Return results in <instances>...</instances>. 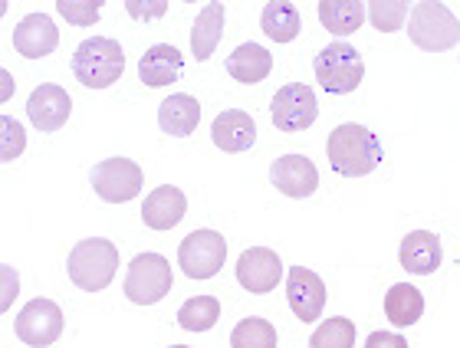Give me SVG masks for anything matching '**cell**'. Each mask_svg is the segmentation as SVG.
<instances>
[{
	"instance_id": "d6986e66",
	"label": "cell",
	"mask_w": 460,
	"mask_h": 348,
	"mask_svg": "<svg viewBox=\"0 0 460 348\" xmlns=\"http://www.w3.org/2000/svg\"><path fill=\"white\" fill-rule=\"evenodd\" d=\"M441 237L431 231H411L402 240V250H398L402 266L414 276H431L441 266Z\"/></svg>"
},
{
	"instance_id": "3957f363",
	"label": "cell",
	"mask_w": 460,
	"mask_h": 348,
	"mask_svg": "<svg viewBox=\"0 0 460 348\" xmlns=\"http://www.w3.org/2000/svg\"><path fill=\"white\" fill-rule=\"evenodd\" d=\"M73 76L83 83L86 89H109L119 83L125 69V53L122 47L109 37H89L83 39L69 59Z\"/></svg>"
},
{
	"instance_id": "f546056e",
	"label": "cell",
	"mask_w": 460,
	"mask_h": 348,
	"mask_svg": "<svg viewBox=\"0 0 460 348\" xmlns=\"http://www.w3.org/2000/svg\"><path fill=\"white\" fill-rule=\"evenodd\" d=\"M99 0H57L59 17L73 23V27H93L99 20Z\"/></svg>"
},
{
	"instance_id": "4316f807",
	"label": "cell",
	"mask_w": 460,
	"mask_h": 348,
	"mask_svg": "<svg viewBox=\"0 0 460 348\" xmlns=\"http://www.w3.org/2000/svg\"><path fill=\"white\" fill-rule=\"evenodd\" d=\"M230 348H277V329H273V322L250 316V319L234 326Z\"/></svg>"
},
{
	"instance_id": "ac0fdd59",
	"label": "cell",
	"mask_w": 460,
	"mask_h": 348,
	"mask_svg": "<svg viewBox=\"0 0 460 348\" xmlns=\"http://www.w3.org/2000/svg\"><path fill=\"white\" fill-rule=\"evenodd\" d=\"M184 211H188V197H184L181 187L162 184V187H155V191L145 197L142 221H145V227H152V231H172V227H178V223L184 221Z\"/></svg>"
},
{
	"instance_id": "6da1fadb",
	"label": "cell",
	"mask_w": 460,
	"mask_h": 348,
	"mask_svg": "<svg viewBox=\"0 0 460 348\" xmlns=\"http://www.w3.org/2000/svg\"><path fill=\"white\" fill-rule=\"evenodd\" d=\"M326 158L332 171L342 178H365L382 165L385 152L372 128L358 126V122H345V126L332 128V135L326 142Z\"/></svg>"
},
{
	"instance_id": "8992f818",
	"label": "cell",
	"mask_w": 460,
	"mask_h": 348,
	"mask_svg": "<svg viewBox=\"0 0 460 348\" xmlns=\"http://www.w3.org/2000/svg\"><path fill=\"white\" fill-rule=\"evenodd\" d=\"M125 296L135 306H155L172 292V263L162 253H138L125 270Z\"/></svg>"
},
{
	"instance_id": "1f68e13d",
	"label": "cell",
	"mask_w": 460,
	"mask_h": 348,
	"mask_svg": "<svg viewBox=\"0 0 460 348\" xmlns=\"http://www.w3.org/2000/svg\"><path fill=\"white\" fill-rule=\"evenodd\" d=\"M125 10H128V17L135 20H155L162 17L164 10H168V0H155V4H142V0H125Z\"/></svg>"
},
{
	"instance_id": "cb8c5ba5",
	"label": "cell",
	"mask_w": 460,
	"mask_h": 348,
	"mask_svg": "<svg viewBox=\"0 0 460 348\" xmlns=\"http://www.w3.org/2000/svg\"><path fill=\"white\" fill-rule=\"evenodd\" d=\"M385 316H388L392 326L408 329V326H414L424 316V296L414 286H408V283H394L388 296H385Z\"/></svg>"
},
{
	"instance_id": "7402d4cb",
	"label": "cell",
	"mask_w": 460,
	"mask_h": 348,
	"mask_svg": "<svg viewBox=\"0 0 460 348\" xmlns=\"http://www.w3.org/2000/svg\"><path fill=\"white\" fill-rule=\"evenodd\" d=\"M224 20H227V10H224V4H217V0H211V4L198 13L194 30H191V49L198 63L211 59V53L217 49L221 33H224Z\"/></svg>"
},
{
	"instance_id": "5bb4252c",
	"label": "cell",
	"mask_w": 460,
	"mask_h": 348,
	"mask_svg": "<svg viewBox=\"0 0 460 348\" xmlns=\"http://www.w3.org/2000/svg\"><path fill=\"white\" fill-rule=\"evenodd\" d=\"M69 112H73V99H69L66 89L53 86V83H43L27 99V116L40 132H57V128H63Z\"/></svg>"
},
{
	"instance_id": "484cf974",
	"label": "cell",
	"mask_w": 460,
	"mask_h": 348,
	"mask_svg": "<svg viewBox=\"0 0 460 348\" xmlns=\"http://www.w3.org/2000/svg\"><path fill=\"white\" fill-rule=\"evenodd\" d=\"M217 319H221V302L214 300V296H194V300H188L178 309V322L188 332H208L214 329Z\"/></svg>"
},
{
	"instance_id": "83f0119b",
	"label": "cell",
	"mask_w": 460,
	"mask_h": 348,
	"mask_svg": "<svg viewBox=\"0 0 460 348\" xmlns=\"http://www.w3.org/2000/svg\"><path fill=\"white\" fill-rule=\"evenodd\" d=\"M309 348H355V322L345 319V316L323 322V326L313 332Z\"/></svg>"
},
{
	"instance_id": "5b68a950",
	"label": "cell",
	"mask_w": 460,
	"mask_h": 348,
	"mask_svg": "<svg viewBox=\"0 0 460 348\" xmlns=\"http://www.w3.org/2000/svg\"><path fill=\"white\" fill-rule=\"evenodd\" d=\"M313 73H316V83L332 96H345V92H355L365 79V63L358 57V49L345 39L329 43L326 49H319L316 59H313Z\"/></svg>"
},
{
	"instance_id": "ba28073f",
	"label": "cell",
	"mask_w": 460,
	"mask_h": 348,
	"mask_svg": "<svg viewBox=\"0 0 460 348\" xmlns=\"http://www.w3.org/2000/svg\"><path fill=\"white\" fill-rule=\"evenodd\" d=\"M270 118L279 132H303L319 118V102L316 92L303 83H289V86L277 89V96L270 102Z\"/></svg>"
},
{
	"instance_id": "7c38bea8",
	"label": "cell",
	"mask_w": 460,
	"mask_h": 348,
	"mask_svg": "<svg viewBox=\"0 0 460 348\" xmlns=\"http://www.w3.org/2000/svg\"><path fill=\"white\" fill-rule=\"evenodd\" d=\"M287 300L299 322H316L326 309V283L306 266L287 270Z\"/></svg>"
},
{
	"instance_id": "603a6c76",
	"label": "cell",
	"mask_w": 460,
	"mask_h": 348,
	"mask_svg": "<svg viewBox=\"0 0 460 348\" xmlns=\"http://www.w3.org/2000/svg\"><path fill=\"white\" fill-rule=\"evenodd\" d=\"M260 30L267 33L273 43H293L303 30V17L289 0H270L263 13H260Z\"/></svg>"
},
{
	"instance_id": "52a82bcc",
	"label": "cell",
	"mask_w": 460,
	"mask_h": 348,
	"mask_svg": "<svg viewBox=\"0 0 460 348\" xmlns=\"http://www.w3.org/2000/svg\"><path fill=\"white\" fill-rule=\"evenodd\" d=\"M227 260V240L217 231H194L178 247V266L191 280H211L224 270Z\"/></svg>"
},
{
	"instance_id": "44dd1931",
	"label": "cell",
	"mask_w": 460,
	"mask_h": 348,
	"mask_svg": "<svg viewBox=\"0 0 460 348\" xmlns=\"http://www.w3.org/2000/svg\"><path fill=\"white\" fill-rule=\"evenodd\" d=\"M270 69H273V57H270V49L260 47V43H243V47H237L227 57V73L237 79V83H247V86L263 83V79L270 76Z\"/></svg>"
},
{
	"instance_id": "d4e9b609",
	"label": "cell",
	"mask_w": 460,
	"mask_h": 348,
	"mask_svg": "<svg viewBox=\"0 0 460 348\" xmlns=\"http://www.w3.org/2000/svg\"><path fill=\"white\" fill-rule=\"evenodd\" d=\"M365 20V4L358 0H323L319 4V23L336 33V37H349L362 27Z\"/></svg>"
},
{
	"instance_id": "2e32d148",
	"label": "cell",
	"mask_w": 460,
	"mask_h": 348,
	"mask_svg": "<svg viewBox=\"0 0 460 348\" xmlns=\"http://www.w3.org/2000/svg\"><path fill=\"white\" fill-rule=\"evenodd\" d=\"M184 73V57L181 49L172 47V43H155L142 53L138 59V76H142L145 86L162 89V86H174Z\"/></svg>"
},
{
	"instance_id": "836d02e7",
	"label": "cell",
	"mask_w": 460,
	"mask_h": 348,
	"mask_svg": "<svg viewBox=\"0 0 460 348\" xmlns=\"http://www.w3.org/2000/svg\"><path fill=\"white\" fill-rule=\"evenodd\" d=\"M172 348H188V345H172Z\"/></svg>"
},
{
	"instance_id": "4dcf8cb0",
	"label": "cell",
	"mask_w": 460,
	"mask_h": 348,
	"mask_svg": "<svg viewBox=\"0 0 460 348\" xmlns=\"http://www.w3.org/2000/svg\"><path fill=\"white\" fill-rule=\"evenodd\" d=\"M0 128H4V152H0V158H4V161H13V158L23 152V128L10 116L0 118Z\"/></svg>"
},
{
	"instance_id": "7a4b0ae2",
	"label": "cell",
	"mask_w": 460,
	"mask_h": 348,
	"mask_svg": "<svg viewBox=\"0 0 460 348\" xmlns=\"http://www.w3.org/2000/svg\"><path fill=\"white\" fill-rule=\"evenodd\" d=\"M66 273L79 290L102 292L109 283L115 280V273H119V247H115L112 240H106V237L79 240L76 247L69 250Z\"/></svg>"
},
{
	"instance_id": "30bf717a",
	"label": "cell",
	"mask_w": 460,
	"mask_h": 348,
	"mask_svg": "<svg viewBox=\"0 0 460 348\" xmlns=\"http://www.w3.org/2000/svg\"><path fill=\"white\" fill-rule=\"evenodd\" d=\"M17 339L30 348H47L63 335V309L53 300H30L13 322Z\"/></svg>"
},
{
	"instance_id": "e0dca14e",
	"label": "cell",
	"mask_w": 460,
	"mask_h": 348,
	"mask_svg": "<svg viewBox=\"0 0 460 348\" xmlns=\"http://www.w3.org/2000/svg\"><path fill=\"white\" fill-rule=\"evenodd\" d=\"M214 145L227 152V155H240V152H250L253 142H257V122L250 112H240V109H227L214 118L211 126Z\"/></svg>"
},
{
	"instance_id": "f1b7e54d",
	"label": "cell",
	"mask_w": 460,
	"mask_h": 348,
	"mask_svg": "<svg viewBox=\"0 0 460 348\" xmlns=\"http://www.w3.org/2000/svg\"><path fill=\"white\" fill-rule=\"evenodd\" d=\"M365 10H368L372 27L382 30V33L402 30L404 20H408V0H372V4H365Z\"/></svg>"
},
{
	"instance_id": "9c48e42d",
	"label": "cell",
	"mask_w": 460,
	"mask_h": 348,
	"mask_svg": "<svg viewBox=\"0 0 460 348\" xmlns=\"http://www.w3.org/2000/svg\"><path fill=\"white\" fill-rule=\"evenodd\" d=\"M89 178H93V191L106 204H125L138 197L145 181L142 168L135 165L132 158H106V161H99L93 168Z\"/></svg>"
},
{
	"instance_id": "8fae6325",
	"label": "cell",
	"mask_w": 460,
	"mask_h": 348,
	"mask_svg": "<svg viewBox=\"0 0 460 348\" xmlns=\"http://www.w3.org/2000/svg\"><path fill=\"white\" fill-rule=\"evenodd\" d=\"M283 260H279L277 250L270 247H250V250L240 253L237 260V283L253 296H263V292H273L277 283L283 280Z\"/></svg>"
},
{
	"instance_id": "277c9868",
	"label": "cell",
	"mask_w": 460,
	"mask_h": 348,
	"mask_svg": "<svg viewBox=\"0 0 460 348\" xmlns=\"http://www.w3.org/2000/svg\"><path fill=\"white\" fill-rule=\"evenodd\" d=\"M408 37L414 47L428 49V53H444L460 43V20L454 17L447 4L421 0L408 13Z\"/></svg>"
},
{
	"instance_id": "ffe728a7",
	"label": "cell",
	"mask_w": 460,
	"mask_h": 348,
	"mask_svg": "<svg viewBox=\"0 0 460 348\" xmlns=\"http://www.w3.org/2000/svg\"><path fill=\"white\" fill-rule=\"evenodd\" d=\"M158 126L164 135L172 138H188L201 126V102L188 92H174L158 106Z\"/></svg>"
},
{
	"instance_id": "d6a6232c",
	"label": "cell",
	"mask_w": 460,
	"mask_h": 348,
	"mask_svg": "<svg viewBox=\"0 0 460 348\" xmlns=\"http://www.w3.org/2000/svg\"><path fill=\"white\" fill-rule=\"evenodd\" d=\"M365 348H408V342L398 332H372L365 339Z\"/></svg>"
},
{
	"instance_id": "9a60e30c",
	"label": "cell",
	"mask_w": 460,
	"mask_h": 348,
	"mask_svg": "<svg viewBox=\"0 0 460 348\" xmlns=\"http://www.w3.org/2000/svg\"><path fill=\"white\" fill-rule=\"evenodd\" d=\"M59 47V30L47 13H27L13 27V49L27 59H43Z\"/></svg>"
},
{
	"instance_id": "4fadbf2b",
	"label": "cell",
	"mask_w": 460,
	"mask_h": 348,
	"mask_svg": "<svg viewBox=\"0 0 460 348\" xmlns=\"http://www.w3.org/2000/svg\"><path fill=\"white\" fill-rule=\"evenodd\" d=\"M270 181L277 184V191H283L287 197H309L319 187V171L306 155H283L270 165Z\"/></svg>"
}]
</instances>
